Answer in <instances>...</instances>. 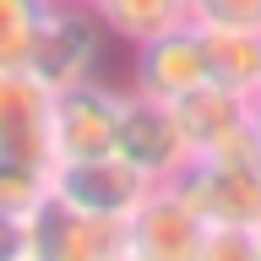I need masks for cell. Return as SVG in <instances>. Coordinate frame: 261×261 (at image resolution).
I'll use <instances>...</instances> for the list:
<instances>
[{
  "mask_svg": "<svg viewBox=\"0 0 261 261\" xmlns=\"http://www.w3.org/2000/svg\"><path fill=\"white\" fill-rule=\"evenodd\" d=\"M103 22L87 0H49L44 22L33 33L28 44V71L44 82L49 93H60V87H76V82L98 76V65H103Z\"/></svg>",
  "mask_w": 261,
  "mask_h": 261,
  "instance_id": "1",
  "label": "cell"
},
{
  "mask_svg": "<svg viewBox=\"0 0 261 261\" xmlns=\"http://www.w3.org/2000/svg\"><path fill=\"white\" fill-rule=\"evenodd\" d=\"M169 191L201 218L228 228H261V174L256 158H191Z\"/></svg>",
  "mask_w": 261,
  "mask_h": 261,
  "instance_id": "2",
  "label": "cell"
},
{
  "mask_svg": "<svg viewBox=\"0 0 261 261\" xmlns=\"http://www.w3.org/2000/svg\"><path fill=\"white\" fill-rule=\"evenodd\" d=\"M114 158H125L147 185H169V179L191 163V142H185L174 109H169L163 98H147V93H136V87H125V93H120Z\"/></svg>",
  "mask_w": 261,
  "mask_h": 261,
  "instance_id": "3",
  "label": "cell"
},
{
  "mask_svg": "<svg viewBox=\"0 0 261 261\" xmlns=\"http://www.w3.org/2000/svg\"><path fill=\"white\" fill-rule=\"evenodd\" d=\"M28 261H125V223H103L44 191L28 207Z\"/></svg>",
  "mask_w": 261,
  "mask_h": 261,
  "instance_id": "4",
  "label": "cell"
},
{
  "mask_svg": "<svg viewBox=\"0 0 261 261\" xmlns=\"http://www.w3.org/2000/svg\"><path fill=\"white\" fill-rule=\"evenodd\" d=\"M185 130V142H191V158H256L261 142L256 130H250V98L228 93L218 82H201L191 87L185 98L169 103Z\"/></svg>",
  "mask_w": 261,
  "mask_h": 261,
  "instance_id": "5",
  "label": "cell"
},
{
  "mask_svg": "<svg viewBox=\"0 0 261 261\" xmlns=\"http://www.w3.org/2000/svg\"><path fill=\"white\" fill-rule=\"evenodd\" d=\"M120 130V87H103L98 76L60 87L49 109V136H55V163H82L114 152Z\"/></svg>",
  "mask_w": 261,
  "mask_h": 261,
  "instance_id": "6",
  "label": "cell"
},
{
  "mask_svg": "<svg viewBox=\"0 0 261 261\" xmlns=\"http://www.w3.org/2000/svg\"><path fill=\"white\" fill-rule=\"evenodd\" d=\"M55 93L28 65L0 71V163H28L55 174V136H49Z\"/></svg>",
  "mask_w": 261,
  "mask_h": 261,
  "instance_id": "7",
  "label": "cell"
},
{
  "mask_svg": "<svg viewBox=\"0 0 261 261\" xmlns=\"http://www.w3.org/2000/svg\"><path fill=\"white\" fill-rule=\"evenodd\" d=\"M49 191L65 196L71 207H82L87 218H103V223H125L130 212L147 201V185L125 158H82V163H55V174H49Z\"/></svg>",
  "mask_w": 261,
  "mask_h": 261,
  "instance_id": "8",
  "label": "cell"
},
{
  "mask_svg": "<svg viewBox=\"0 0 261 261\" xmlns=\"http://www.w3.org/2000/svg\"><path fill=\"white\" fill-rule=\"evenodd\" d=\"M207 223L169 185H152L147 201L125 218V261H201Z\"/></svg>",
  "mask_w": 261,
  "mask_h": 261,
  "instance_id": "9",
  "label": "cell"
},
{
  "mask_svg": "<svg viewBox=\"0 0 261 261\" xmlns=\"http://www.w3.org/2000/svg\"><path fill=\"white\" fill-rule=\"evenodd\" d=\"M136 49V65H130V87L147 98H163V103H174V98H185L191 87H201L207 82V55H201V28L196 22H179V28L169 33H152V38H142Z\"/></svg>",
  "mask_w": 261,
  "mask_h": 261,
  "instance_id": "10",
  "label": "cell"
},
{
  "mask_svg": "<svg viewBox=\"0 0 261 261\" xmlns=\"http://www.w3.org/2000/svg\"><path fill=\"white\" fill-rule=\"evenodd\" d=\"M201 55H207V82L240 98L261 93V28H201Z\"/></svg>",
  "mask_w": 261,
  "mask_h": 261,
  "instance_id": "11",
  "label": "cell"
},
{
  "mask_svg": "<svg viewBox=\"0 0 261 261\" xmlns=\"http://www.w3.org/2000/svg\"><path fill=\"white\" fill-rule=\"evenodd\" d=\"M103 22V33L125 38V44H142L152 33H169L179 22H191V0H87Z\"/></svg>",
  "mask_w": 261,
  "mask_h": 261,
  "instance_id": "12",
  "label": "cell"
},
{
  "mask_svg": "<svg viewBox=\"0 0 261 261\" xmlns=\"http://www.w3.org/2000/svg\"><path fill=\"white\" fill-rule=\"evenodd\" d=\"M49 0H0V71L28 60V44L44 22Z\"/></svg>",
  "mask_w": 261,
  "mask_h": 261,
  "instance_id": "13",
  "label": "cell"
},
{
  "mask_svg": "<svg viewBox=\"0 0 261 261\" xmlns=\"http://www.w3.org/2000/svg\"><path fill=\"white\" fill-rule=\"evenodd\" d=\"M44 191H49V169H28V163H0V207H6V212H28Z\"/></svg>",
  "mask_w": 261,
  "mask_h": 261,
  "instance_id": "14",
  "label": "cell"
},
{
  "mask_svg": "<svg viewBox=\"0 0 261 261\" xmlns=\"http://www.w3.org/2000/svg\"><path fill=\"white\" fill-rule=\"evenodd\" d=\"M201 261H261V250H256V228L207 223V240H201Z\"/></svg>",
  "mask_w": 261,
  "mask_h": 261,
  "instance_id": "15",
  "label": "cell"
},
{
  "mask_svg": "<svg viewBox=\"0 0 261 261\" xmlns=\"http://www.w3.org/2000/svg\"><path fill=\"white\" fill-rule=\"evenodd\" d=\"M191 22H201V28H261V0H191Z\"/></svg>",
  "mask_w": 261,
  "mask_h": 261,
  "instance_id": "16",
  "label": "cell"
},
{
  "mask_svg": "<svg viewBox=\"0 0 261 261\" xmlns=\"http://www.w3.org/2000/svg\"><path fill=\"white\" fill-rule=\"evenodd\" d=\"M0 261H28V212L0 207Z\"/></svg>",
  "mask_w": 261,
  "mask_h": 261,
  "instance_id": "17",
  "label": "cell"
},
{
  "mask_svg": "<svg viewBox=\"0 0 261 261\" xmlns=\"http://www.w3.org/2000/svg\"><path fill=\"white\" fill-rule=\"evenodd\" d=\"M250 130H256V142H261V93H250Z\"/></svg>",
  "mask_w": 261,
  "mask_h": 261,
  "instance_id": "18",
  "label": "cell"
},
{
  "mask_svg": "<svg viewBox=\"0 0 261 261\" xmlns=\"http://www.w3.org/2000/svg\"><path fill=\"white\" fill-rule=\"evenodd\" d=\"M256 174H261V152H256Z\"/></svg>",
  "mask_w": 261,
  "mask_h": 261,
  "instance_id": "19",
  "label": "cell"
},
{
  "mask_svg": "<svg viewBox=\"0 0 261 261\" xmlns=\"http://www.w3.org/2000/svg\"><path fill=\"white\" fill-rule=\"evenodd\" d=\"M256 250H261V228H256Z\"/></svg>",
  "mask_w": 261,
  "mask_h": 261,
  "instance_id": "20",
  "label": "cell"
}]
</instances>
